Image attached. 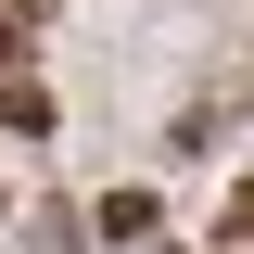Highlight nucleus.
<instances>
[{"label": "nucleus", "instance_id": "1", "mask_svg": "<svg viewBox=\"0 0 254 254\" xmlns=\"http://www.w3.org/2000/svg\"><path fill=\"white\" fill-rule=\"evenodd\" d=\"M242 242H254V190H242Z\"/></svg>", "mask_w": 254, "mask_h": 254}]
</instances>
